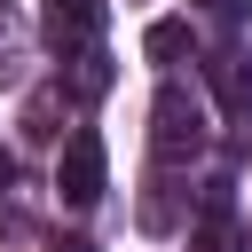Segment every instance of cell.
Here are the masks:
<instances>
[{
  "instance_id": "obj_2",
  "label": "cell",
  "mask_w": 252,
  "mask_h": 252,
  "mask_svg": "<svg viewBox=\"0 0 252 252\" xmlns=\"http://www.w3.org/2000/svg\"><path fill=\"white\" fill-rule=\"evenodd\" d=\"M39 39L55 55H94L102 39V0H47L39 8Z\"/></svg>"
},
{
  "instance_id": "obj_3",
  "label": "cell",
  "mask_w": 252,
  "mask_h": 252,
  "mask_svg": "<svg viewBox=\"0 0 252 252\" xmlns=\"http://www.w3.org/2000/svg\"><path fill=\"white\" fill-rule=\"evenodd\" d=\"M55 189H63V205H94V197H102V134H71V142H63Z\"/></svg>"
},
{
  "instance_id": "obj_4",
  "label": "cell",
  "mask_w": 252,
  "mask_h": 252,
  "mask_svg": "<svg viewBox=\"0 0 252 252\" xmlns=\"http://www.w3.org/2000/svg\"><path fill=\"white\" fill-rule=\"evenodd\" d=\"M205 71H213V94H220V110H252V63H244V55H213Z\"/></svg>"
},
{
  "instance_id": "obj_1",
  "label": "cell",
  "mask_w": 252,
  "mask_h": 252,
  "mask_svg": "<svg viewBox=\"0 0 252 252\" xmlns=\"http://www.w3.org/2000/svg\"><path fill=\"white\" fill-rule=\"evenodd\" d=\"M150 142H158V158H197V150H205V110H197L189 87H158V102H150Z\"/></svg>"
},
{
  "instance_id": "obj_7",
  "label": "cell",
  "mask_w": 252,
  "mask_h": 252,
  "mask_svg": "<svg viewBox=\"0 0 252 252\" xmlns=\"http://www.w3.org/2000/svg\"><path fill=\"white\" fill-rule=\"evenodd\" d=\"M8 181H16V165H8V150H0V189H8Z\"/></svg>"
},
{
  "instance_id": "obj_5",
  "label": "cell",
  "mask_w": 252,
  "mask_h": 252,
  "mask_svg": "<svg viewBox=\"0 0 252 252\" xmlns=\"http://www.w3.org/2000/svg\"><path fill=\"white\" fill-rule=\"evenodd\" d=\"M142 47H150L158 63H173V55L189 47V24H173V16H165V24H150V39H142Z\"/></svg>"
},
{
  "instance_id": "obj_6",
  "label": "cell",
  "mask_w": 252,
  "mask_h": 252,
  "mask_svg": "<svg viewBox=\"0 0 252 252\" xmlns=\"http://www.w3.org/2000/svg\"><path fill=\"white\" fill-rule=\"evenodd\" d=\"M47 252H94V244H87V236H63V244H47Z\"/></svg>"
}]
</instances>
